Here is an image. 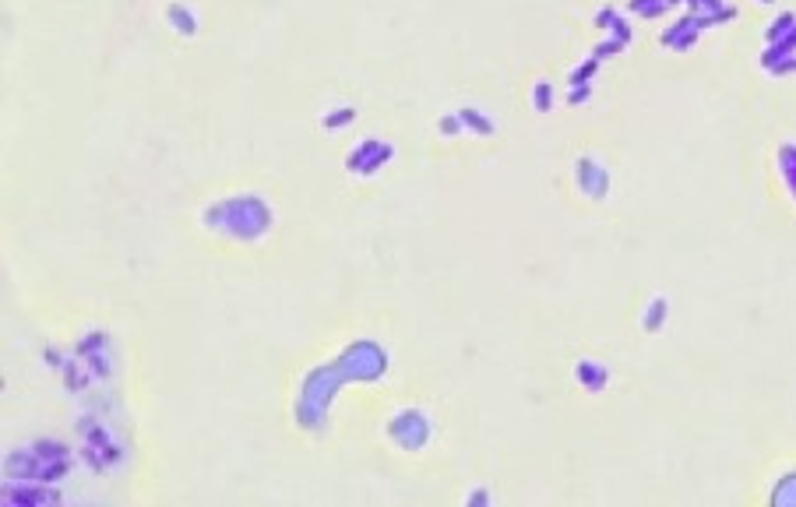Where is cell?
Instances as JSON below:
<instances>
[{
  "instance_id": "obj_1",
  "label": "cell",
  "mask_w": 796,
  "mask_h": 507,
  "mask_svg": "<svg viewBox=\"0 0 796 507\" xmlns=\"http://www.w3.org/2000/svg\"><path fill=\"white\" fill-rule=\"evenodd\" d=\"M388 374V349L374 338H356L353 345H345L332 363L314 367L303 384H300V398H296L293 413L296 422L303 430H325L328 426V409L335 402L338 387L353 384V380H380Z\"/></svg>"
},
{
  "instance_id": "obj_2",
  "label": "cell",
  "mask_w": 796,
  "mask_h": 507,
  "mask_svg": "<svg viewBox=\"0 0 796 507\" xmlns=\"http://www.w3.org/2000/svg\"><path fill=\"white\" fill-rule=\"evenodd\" d=\"M201 226L226 236V240H237V244H254L261 236L272 233L275 226V211L272 205L261 198V194H229V198H219L211 201L209 209L201 211Z\"/></svg>"
},
{
  "instance_id": "obj_3",
  "label": "cell",
  "mask_w": 796,
  "mask_h": 507,
  "mask_svg": "<svg viewBox=\"0 0 796 507\" xmlns=\"http://www.w3.org/2000/svg\"><path fill=\"white\" fill-rule=\"evenodd\" d=\"M7 479H36V483H60L71 472V448L57 437H40L29 448H14L7 455Z\"/></svg>"
},
{
  "instance_id": "obj_4",
  "label": "cell",
  "mask_w": 796,
  "mask_h": 507,
  "mask_svg": "<svg viewBox=\"0 0 796 507\" xmlns=\"http://www.w3.org/2000/svg\"><path fill=\"white\" fill-rule=\"evenodd\" d=\"M384 433H388V440H391L398 451L416 455V451H423V448L430 444V437H434V420H430L423 409L409 405V409H398V413L388 416Z\"/></svg>"
},
{
  "instance_id": "obj_5",
  "label": "cell",
  "mask_w": 796,
  "mask_h": 507,
  "mask_svg": "<svg viewBox=\"0 0 796 507\" xmlns=\"http://www.w3.org/2000/svg\"><path fill=\"white\" fill-rule=\"evenodd\" d=\"M391 159H395V145H391L388 138L367 134V138H360V141L345 152V169H349L353 176L367 180V176H378Z\"/></svg>"
},
{
  "instance_id": "obj_6",
  "label": "cell",
  "mask_w": 796,
  "mask_h": 507,
  "mask_svg": "<svg viewBox=\"0 0 796 507\" xmlns=\"http://www.w3.org/2000/svg\"><path fill=\"white\" fill-rule=\"evenodd\" d=\"M4 504L7 507H57L60 494L53 483H36V479H7L4 483Z\"/></svg>"
},
{
  "instance_id": "obj_7",
  "label": "cell",
  "mask_w": 796,
  "mask_h": 507,
  "mask_svg": "<svg viewBox=\"0 0 796 507\" xmlns=\"http://www.w3.org/2000/svg\"><path fill=\"white\" fill-rule=\"evenodd\" d=\"M575 187L586 194L588 201H606L610 198V169L603 166L595 156H578L575 159Z\"/></svg>"
},
{
  "instance_id": "obj_8",
  "label": "cell",
  "mask_w": 796,
  "mask_h": 507,
  "mask_svg": "<svg viewBox=\"0 0 796 507\" xmlns=\"http://www.w3.org/2000/svg\"><path fill=\"white\" fill-rule=\"evenodd\" d=\"M75 356L85 363V370L92 374V378H99V380H106L110 374H113V360H110V338H106V332H88V335L75 345Z\"/></svg>"
},
{
  "instance_id": "obj_9",
  "label": "cell",
  "mask_w": 796,
  "mask_h": 507,
  "mask_svg": "<svg viewBox=\"0 0 796 507\" xmlns=\"http://www.w3.org/2000/svg\"><path fill=\"white\" fill-rule=\"evenodd\" d=\"M702 32H705L702 18H698L694 11H687V14L673 18L670 25L659 32V42H663L666 49H673V53H687V49H694V42L702 40Z\"/></svg>"
},
{
  "instance_id": "obj_10",
  "label": "cell",
  "mask_w": 796,
  "mask_h": 507,
  "mask_svg": "<svg viewBox=\"0 0 796 507\" xmlns=\"http://www.w3.org/2000/svg\"><path fill=\"white\" fill-rule=\"evenodd\" d=\"M166 25L176 32V36H183V40H194V36H198V29H201V22H198L194 7H191V4H183V0H169V4H166Z\"/></svg>"
},
{
  "instance_id": "obj_11",
  "label": "cell",
  "mask_w": 796,
  "mask_h": 507,
  "mask_svg": "<svg viewBox=\"0 0 796 507\" xmlns=\"http://www.w3.org/2000/svg\"><path fill=\"white\" fill-rule=\"evenodd\" d=\"M575 380H578L582 391L599 395V391L610 387V370H606V363H599V360H578V363H575Z\"/></svg>"
},
{
  "instance_id": "obj_12",
  "label": "cell",
  "mask_w": 796,
  "mask_h": 507,
  "mask_svg": "<svg viewBox=\"0 0 796 507\" xmlns=\"http://www.w3.org/2000/svg\"><path fill=\"white\" fill-rule=\"evenodd\" d=\"M666 321H670V299H666V296H652V299L645 303V310H641V328H645V335H659V332L666 328Z\"/></svg>"
},
{
  "instance_id": "obj_13",
  "label": "cell",
  "mask_w": 796,
  "mask_h": 507,
  "mask_svg": "<svg viewBox=\"0 0 796 507\" xmlns=\"http://www.w3.org/2000/svg\"><path fill=\"white\" fill-rule=\"evenodd\" d=\"M459 117H461V127H465L469 134H476V138H490V134H497L494 117H490V113H483L479 106H461Z\"/></svg>"
},
{
  "instance_id": "obj_14",
  "label": "cell",
  "mask_w": 796,
  "mask_h": 507,
  "mask_svg": "<svg viewBox=\"0 0 796 507\" xmlns=\"http://www.w3.org/2000/svg\"><path fill=\"white\" fill-rule=\"evenodd\" d=\"M775 163H779V176H783L790 198L796 201V141H783V145H779Z\"/></svg>"
},
{
  "instance_id": "obj_15",
  "label": "cell",
  "mask_w": 796,
  "mask_h": 507,
  "mask_svg": "<svg viewBox=\"0 0 796 507\" xmlns=\"http://www.w3.org/2000/svg\"><path fill=\"white\" fill-rule=\"evenodd\" d=\"M790 57H796V29L786 36V40L768 42V46H765V53H761V67L772 71L775 64H783V60H790Z\"/></svg>"
},
{
  "instance_id": "obj_16",
  "label": "cell",
  "mask_w": 796,
  "mask_h": 507,
  "mask_svg": "<svg viewBox=\"0 0 796 507\" xmlns=\"http://www.w3.org/2000/svg\"><path fill=\"white\" fill-rule=\"evenodd\" d=\"M356 124V106H332V110H325L321 113V127L328 130V134H338V130H349V127Z\"/></svg>"
},
{
  "instance_id": "obj_17",
  "label": "cell",
  "mask_w": 796,
  "mask_h": 507,
  "mask_svg": "<svg viewBox=\"0 0 796 507\" xmlns=\"http://www.w3.org/2000/svg\"><path fill=\"white\" fill-rule=\"evenodd\" d=\"M670 7H673L670 0H628V14L641 18V22H656V18H663Z\"/></svg>"
},
{
  "instance_id": "obj_18",
  "label": "cell",
  "mask_w": 796,
  "mask_h": 507,
  "mask_svg": "<svg viewBox=\"0 0 796 507\" xmlns=\"http://www.w3.org/2000/svg\"><path fill=\"white\" fill-rule=\"evenodd\" d=\"M793 29H796V14H793V11H783L779 18H772V22L765 25V42L786 40V36H790Z\"/></svg>"
},
{
  "instance_id": "obj_19",
  "label": "cell",
  "mask_w": 796,
  "mask_h": 507,
  "mask_svg": "<svg viewBox=\"0 0 796 507\" xmlns=\"http://www.w3.org/2000/svg\"><path fill=\"white\" fill-rule=\"evenodd\" d=\"M768 501H772V504L796 507V468H793V472H786V476L775 483V490L768 494Z\"/></svg>"
},
{
  "instance_id": "obj_20",
  "label": "cell",
  "mask_w": 796,
  "mask_h": 507,
  "mask_svg": "<svg viewBox=\"0 0 796 507\" xmlns=\"http://www.w3.org/2000/svg\"><path fill=\"white\" fill-rule=\"evenodd\" d=\"M553 106H557V92H553V84L546 78H540L532 84V110L536 113H553Z\"/></svg>"
},
{
  "instance_id": "obj_21",
  "label": "cell",
  "mask_w": 796,
  "mask_h": 507,
  "mask_svg": "<svg viewBox=\"0 0 796 507\" xmlns=\"http://www.w3.org/2000/svg\"><path fill=\"white\" fill-rule=\"evenodd\" d=\"M599 67H603V60L588 53L586 60L578 64V67H571V75H568V84H592V78L599 75Z\"/></svg>"
},
{
  "instance_id": "obj_22",
  "label": "cell",
  "mask_w": 796,
  "mask_h": 507,
  "mask_svg": "<svg viewBox=\"0 0 796 507\" xmlns=\"http://www.w3.org/2000/svg\"><path fill=\"white\" fill-rule=\"evenodd\" d=\"M461 130H465V127H461L459 110H455V113H444V117L437 120V134H441V138H459Z\"/></svg>"
},
{
  "instance_id": "obj_23",
  "label": "cell",
  "mask_w": 796,
  "mask_h": 507,
  "mask_svg": "<svg viewBox=\"0 0 796 507\" xmlns=\"http://www.w3.org/2000/svg\"><path fill=\"white\" fill-rule=\"evenodd\" d=\"M624 46H628V42L613 40V36H603V42H595L592 57H599V60H610V57H617V53H621Z\"/></svg>"
},
{
  "instance_id": "obj_24",
  "label": "cell",
  "mask_w": 796,
  "mask_h": 507,
  "mask_svg": "<svg viewBox=\"0 0 796 507\" xmlns=\"http://www.w3.org/2000/svg\"><path fill=\"white\" fill-rule=\"evenodd\" d=\"M617 18H621V7H613V4H606V7H599V11H595V18H592V22H595V29H603V32H610V25H613V22H617Z\"/></svg>"
},
{
  "instance_id": "obj_25",
  "label": "cell",
  "mask_w": 796,
  "mask_h": 507,
  "mask_svg": "<svg viewBox=\"0 0 796 507\" xmlns=\"http://www.w3.org/2000/svg\"><path fill=\"white\" fill-rule=\"evenodd\" d=\"M606 36H613V40H621V42L634 40V29H631V22H628V14H624V11H621V18L610 25V32H606Z\"/></svg>"
},
{
  "instance_id": "obj_26",
  "label": "cell",
  "mask_w": 796,
  "mask_h": 507,
  "mask_svg": "<svg viewBox=\"0 0 796 507\" xmlns=\"http://www.w3.org/2000/svg\"><path fill=\"white\" fill-rule=\"evenodd\" d=\"M42 360H46V363H49V367H53V370H64V367H67V360H71V356H67V352H64V349H57V345H46V349H42Z\"/></svg>"
},
{
  "instance_id": "obj_27",
  "label": "cell",
  "mask_w": 796,
  "mask_h": 507,
  "mask_svg": "<svg viewBox=\"0 0 796 507\" xmlns=\"http://www.w3.org/2000/svg\"><path fill=\"white\" fill-rule=\"evenodd\" d=\"M592 92H595L592 84H571V88H568V106H586L588 99H592Z\"/></svg>"
},
{
  "instance_id": "obj_28",
  "label": "cell",
  "mask_w": 796,
  "mask_h": 507,
  "mask_svg": "<svg viewBox=\"0 0 796 507\" xmlns=\"http://www.w3.org/2000/svg\"><path fill=\"white\" fill-rule=\"evenodd\" d=\"M772 75H779V78H783V75H796V57L783 60V64H775V67H772Z\"/></svg>"
},
{
  "instance_id": "obj_29",
  "label": "cell",
  "mask_w": 796,
  "mask_h": 507,
  "mask_svg": "<svg viewBox=\"0 0 796 507\" xmlns=\"http://www.w3.org/2000/svg\"><path fill=\"white\" fill-rule=\"evenodd\" d=\"M494 497H490V490H476V494H469V504H490Z\"/></svg>"
},
{
  "instance_id": "obj_30",
  "label": "cell",
  "mask_w": 796,
  "mask_h": 507,
  "mask_svg": "<svg viewBox=\"0 0 796 507\" xmlns=\"http://www.w3.org/2000/svg\"><path fill=\"white\" fill-rule=\"evenodd\" d=\"M757 4H775V0H757Z\"/></svg>"
}]
</instances>
